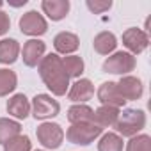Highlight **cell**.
<instances>
[{
  "mask_svg": "<svg viewBox=\"0 0 151 151\" xmlns=\"http://www.w3.org/2000/svg\"><path fill=\"white\" fill-rule=\"evenodd\" d=\"M93 46H94V50H96L100 55H109V53H112V52L116 50L117 39H116V36H114L112 32H100V34L94 37Z\"/></svg>",
  "mask_w": 151,
  "mask_h": 151,
  "instance_id": "17",
  "label": "cell"
},
{
  "mask_svg": "<svg viewBox=\"0 0 151 151\" xmlns=\"http://www.w3.org/2000/svg\"><path fill=\"white\" fill-rule=\"evenodd\" d=\"M39 75L45 86L55 94L64 96L69 89V77L62 66V59L57 53H50L41 59L39 62Z\"/></svg>",
  "mask_w": 151,
  "mask_h": 151,
  "instance_id": "1",
  "label": "cell"
},
{
  "mask_svg": "<svg viewBox=\"0 0 151 151\" xmlns=\"http://www.w3.org/2000/svg\"><path fill=\"white\" fill-rule=\"evenodd\" d=\"M98 100L101 101V105L114 107V109H119V107H123L126 103L124 98L119 94L116 82H105V84H101L100 89H98Z\"/></svg>",
  "mask_w": 151,
  "mask_h": 151,
  "instance_id": "9",
  "label": "cell"
},
{
  "mask_svg": "<svg viewBox=\"0 0 151 151\" xmlns=\"http://www.w3.org/2000/svg\"><path fill=\"white\" fill-rule=\"evenodd\" d=\"M101 128L96 126L93 121H84V123H75L68 128L66 132V139L71 144H78V146H87L91 144L94 139H98L101 135Z\"/></svg>",
  "mask_w": 151,
  "mask_h": 151,
  "instance_id": "3",
  "label": "cell"
},
{
  "mask_svg": "<svg viewBox=\"0 0 151 151\" xmlns=\"http://www.w3.org/2000/svg\"><path fill=\"white\" fill-rule=\"evenodd\" d=\"M48 25L37 11H29L20 18V30L27 36H43Z\"/></svg>",
  "mask_w": 151,
  "mask_h": 151,
  "instance_id": "7",
  "label": "cell"
},
{
  "mask_svg": "<svg viewBox=\"0 0 151 151\" xmlns=\"http://www.w3.org/2000/svg\"><path fill=\"white\" fill-rule=\"evenodd\" d=\"M78 37L75 36V34H71V32H59L57 36H55V39H53V46H55V50L59 52V53H64V55H68V53H73L75 50L78 48Z\"/></svg>",
  "mask_w": 151,
  "mask_h": 151,
  "instance_id": "16",
  "label": "cell"
},
{
  "mask_svg": "<svg viewBox=\"0 0 151 151\" xmlns=\"http://www.w3.org/2000/svg\"><path fill=\"white\" fill-rule=\"evenodd\" d=\"M146 126V114L144 110L139 109H126L123 112H119L114 128L117 132V135L121 137H135L142 128Z\"/></svg>",
  "mask_w": 151,
  "mask_h": 151,
  "instance_id": "2",
  "label": "cell"
},
{
  "mask_svg": "<svg viewBox=\"0 0 151 151\" xmlns=\"http://www.w3.org/2000/svg\"><path fill=\"white\" fill-rule=\"evenodd\" d=\"M45 43L41 39H29L25 45H23V50H22V55H23V62L29 66V68H34L41 62L43 55H45Z\"/></svg>",
  "mask_w": 151,
  "mask_h": 151,
  "instance_id": "10",
  "label": "cell"
},
{
  "mask_svg": "<svg viewBox=\"0 0 151 151\" xmlns=\"http://www.w3.org/2000/svg\"><path fill=\"white\" fill-rule=\"evenodd\" d=\"M32 116L36 119H50L55 117L60 110V105L48 94H36L30 105Z\"/></svg>",
  "mask_w": 151,
  "mask_h": 151,
  "instance_id": "6",
  "label": "cell"
},
{
  "mask_svg": "<svg viewBox=\"0 0 151 151\" xmlns=\"http://www.w3.org/2000/svg\"><path fill=\"white\" fill-rule=\"evenodd\" d=\"M119 94L124 98V101L130 100H139L142 96V82L135 77H121V80L116 84Z\"/></svg>",
  "mask_w": 151,
  "mask_h": 151,
  "instance_id": "11",
  "label": "cell"
},
{
  "mask_svg": "<svg viewBox=\"0 0 151 151\" xmlns=\"http://www.w3.org/2000/svg\"><path fill=\"white\" fill-rule=\"evenodd\" d=\"M117 116H119V109L101 105L100 109H96V110L93 112V119H91V121H93L96 126H100V128L103 130V128H107V126H114Z\"/></svg>",
  "mask_w": 151,
  "mask_h": 151,
  "instance_id": "14",
  "label": "cell"
},
{
  "mask_svg": "<svg viewBox=\"0 0 151 151\" xmlns=\"http://www.w3.org/2000/svg\"><path fill=\"white\" fill-rule=\"evenodd\" d=\"M32 147V142L27 135H16L13 137L11 140H7L4 144V151H30Z\"/></svg>",
  "mask_w": 151,
  "mask_h": 151,
  "instance_id": "24",
  "label": "cell"
},
{
  "mask_svg": "<svg viewBox=\"0 0 151 151\" xmlns=\"http://www.w3.org/2000/svg\"><path fill=\"white\" fill-rule=\"evenodd\" d=\"M93 109L91 107H87V105H82V103H78V105H73V107H69V110H68V121L71 123V124H75V123H84V121H91L93 119Z\"/></svg>",
  "mask_w": 151,
  "mask_h": 151,
  "instance_id": "20",
  "label": "cell"
},
{
  "mask_svg": "<svg viewBox=\"0 0 151 151\" xmlns=\"http://www.w3.org/2000/svg\"><path fill=\"white\" fill-rule=\"evenodd\" d=\"M93 96H94V86L87 78L77 80L69 87V91H68V98L71 101H77V103H84V101L91 100Z\"/></svg>",
  "mask_w": 151,
  "mask_h": 151,
  "instance_id": "12",
  "label": "cell"
},
{
  "mask_svg": "<svg viewBox=\"0 0 151 151\" xmlns=\"http://www.w3.org/2000/svg\"><path fill=\"white\" fill-rule=\"evenodd\" d=\"M9 27H11V22H9L7 13L0 11V36H4V34L9 30Z\"/></svg>",
  "mask_w": 151,
  "mask_h": 151,
  "instance_id": "27",
  "label": "cell"
},
{
  "mask_svg": "<svg viewBox=\"0 0 151 151\" xmlns=\"http://www.w3.org/2000/svg\"><path fill=\"white\" fill-rule=\"evenodd\" d=\"M41 9L52 22H59V20H62L68 14L69 2L68 0H43Z\"/></svg>",
  "mask_w": 151,
  "mask_h": 151,
  "instance_id": "13",
  "label": "cell"
},
{
  "mask_svg": "<svg viewBox=\"0 0 151 151\" xmlns=\"http://www.w3.org/2000/svg\"><path fill=\"white\" fill-rule=\"evenodd\" d=\"M126 151H151L149 135H135L126 144Z\"/></svg>",
  "mask_w": 151,
  "mask_h": 151,
  "instance_id": "25",
  "label": "cell"
},
{
  "mask_svg": "<svg viewBox=\"0 0 151 151\" xmlns=\"http://www.w3.org/2000/svg\"><path fill=\"white\" fill-rule=\"evenodd\" d=\"M20 55V45L16 39H2L0 41V62L13 64Z\"/></svg>",
  "mask_w": 151,
  "mask_h": 151,
  "instance_id": "18",
  "label": "cell"
},
{
  "mask_svg": "<svg viewBox=\"0 0 151 151\" xmlns=\"http://www.w3.org/2000/svg\"><path fill=\"white\" fill-rule=\"evenodd\" d=\"M0 7H2V2H0Z\"/></svg>",
  "mask_w": 151,
  "mask_h": 151,
  "instance_id": "28",
  "label": "cell"
},
{
  "mask_svg": "<svg viewBox=\"0 0 151 151\" xmlns=\"http://www.w3.org/2000/svg\"><path fill=\"white\" fill-rule=\"evenodd\" d=\"M7 112L16 119H25L30 114V103L25 94H14L7 101Z\"/></svg>",
  "mask_w": 151,
  "mask_h": 151,
  "instance_id": "15",
  "label": "cell"
},
{
  "mask_svg": "<svg viewBox=\"0 0 151 151\" xmlns=\"http://www.w3.org/2000/svg\"><path fill=\"white\" fill-rule=\"evenodd\" d=\"M37 151H39V149H37Z\"/></svg>",
  "mask_w": 151,
  "mask_h": 151,
  "instance_id": "29",
  "label": "cell"
},
{
  "mask_svg": "<svg viewBox=\"0 0 151 151\" xmlns=\"http://www.w3.org/2000/svg\"><path fill=\"white\" fill-rule=\"evenodd\" d=\"M135 68V57L128 52H116L114 55H109V59L103 62V69L112 75H126L133 71Z\"/></svg>",
  "mask_w": 151,
  "mask_h": 151,
  "instance_id": "5",
  "label": "cell"
},
{
  "mask_svg": "<svg viewBox=\"0 0 151 151\" xmlns=\"http://www.w3.org/2000/svg\"><path fill=\"white\" fill-rule=\"evenodd\" d=\"M20 132H22V124L18 121L7 119V117H0V144H6L13 137L20 135Z\"/></svg>",
  "mask_w": 151,
  "mask_h": 151,
  "instance_id": "19",
  "label": "cell"
},
{
  "mask_svg": "<svg viewBox=\"0 0 151 151\" xmlns=\"http://www.w3.org/2000/svg\"><path fill=\"white\" fill-rule=\"evenodd\" d=\"M16 84H18V78H16L14 71L6 69V68L0 69V98H4L9 93H13L16 89Z\"/></svg>",
  "mask_w": 151,
  "mask_h": 151,
  "instance_id": "21",
  "label": "cell"
},
{
  "mask_svg": "<svg viewBox=\"0 0 151 151\" xmlns=\"http://www.w3.org/2000/svg\"><path fill=\"white\" fill-rule=\"evenodd\" d=\"M87 7L94 13V14H100V13H103V11H109L110 7H112V2L109 0V2H93V0H89L87 2Z\"/></svg>",
  "mask_w": 151,
  "mask_h": 151,
  "instance_id": "26",
  "label": "cell"
},
{
  "mask_svg": "<svg viewBox=\"0 0 151 151\" xmlns=\"http://www.w3.org/2000/svg\"><path fill=\"white\" fill-rule=\"evenodd\" d=\"M62 66L69 78H78L84 73V60L78 55H68L62 59Z\"/></svg>",
  "mask_w": 151,
  "mask_h": 151,
  "instance_id": "22",
  "label": "cell"
},
{
  "mask_svg": "<svg viewBox=\"0 0 151 151\" xmlns=\"http://www.w3.org/2000/svg\"><path fill=\"white\" fill-rule=\"evenodd\" d=\"M123 45L132 52V53H140L147 48L149 37L144 30L140 29H128L123 34Z\"/></svg>",
  "mask_w": 151,
  "mask_h": 151,
  "instance_id": "8",
  "label": "cell"
},
{
  "mask_svg": "<svg viewBox=\"0 0 151 151\" xmlns=\"http://www.w3.org/2000/svg\"><path fill=\"white\" fill-rule=\"evenodd\" d=\"M36 135L46 149H57L64 140V130L57 123H41L36 130Z\"/></svg>",
  "mask_w": 151,
  "mask_h": 151,
  "instance_id": "4",
  "label": "cell"
},
{
  "mask_svg": "<svg viewBox=\"0 0 151 151\" xmlns=\"http://www.w3.org/2000/svg\"><path fill=\"white\" fill-rule=\"evenodd\" d=\"M98 151H123V139L117 133H105L98 142Z\"/></svg>",
  "mask_w": 151,
  "mask_h": 151,
  "instance_id": "23",
  "label": "cell"
}]
</instances>
